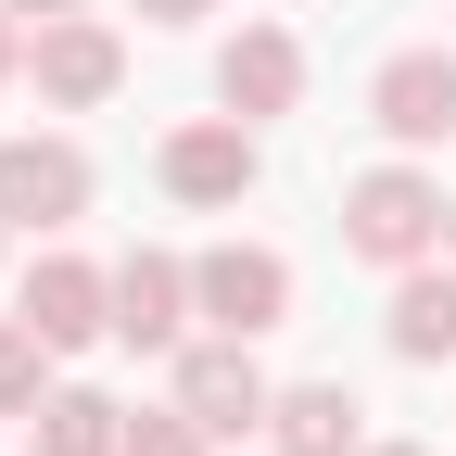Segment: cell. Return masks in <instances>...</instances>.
I'll return each mask as SVG.
<instances>
[{
  "mask_svg": "<svg viewBox=\"0 0 456 456\" xmlns=\"http://www.w3.org/2000/svg\"><path fill=\"white\" fill-rule=\"evenodd\" d=\"M203 292H216V317H241V330H254V317L279 305V266H254V254H228V266L203 279Z\"/></svg>",
  "mask_w": 456,
  "mask_h": 456,
  "instance_id": "obj_3",
  "label": "cell"
},
{
  "mask_svg": "<svg viewBox=\"0 0 456 456\" xmlns=\"http://www.w3.org/2000/svg\"><path fill=\"white\" fill-rule=\"evenodd\" d=\"M241 178V140H178V191H228Z\"/></svg>",
  "mask_w": 456,
  "mask_h": 456,
  "instance_id": "obj_7",
  "label": "cell"
},
{
  "mask_svg": "<svg viewBox=\"0 0 456 456\" xmlns=\"http://www.w3.org/2000/svg\"><path fill=\"white\" fill-rule=\"evenodd\" d=\"M419 216H431V203H419L406 178H380V191H368V241H380V254H406V241H419Z\"/></svg>",
  "mask_w": 456,
  "mask_h": 456,
  "instance_id": "obj_5",
  "label": "cell"
},
{
  "mask_svg": "<svg viewBox=\"0 0 456 456\" xmlns=\"http://www.w3.org/2000/svg\"><path fill=\"white\" fill-rule=\"evenodd\" d=\"M406 342H419V355H431V342H456V292H419V305H406Z\"/></svg>",
  "mask_w": 456,
  "mask_h": 456,
  "instance_id": "obj_11",
  "label": "cell"
},
{
  "mask_svg": "<svg viewBox=\"0 0 456 456\" xmlns=\"http://www.w3.org/2000/svg\"><path fill=\"white\" fill-rule=\"evenodd\" d=\"M393 127H406V140H431V127H456V77H431V64H406V77H393Z\"/></svg>",
  "mask_w": 456,
  "mask_h": 456,
  "instance_id": "obj_2",
  "label": "cell"
},
{
  "mask_svg": "<svg viewBox=\"0 0 456 456\" xmlns=\"http://www.w3.org/2000/svg\"><path fill=\"white\" fill-rule=\"evenodd\" d=\"M342 444V393H305V406H292V456H330Z\"/></svg>",
  "mask_w": 456,
  "mask_h": 456,
  "instance_id": "obj_10",
  "label": "cell"
},
{
  "mask_svg": "<svg viewBox=\"0 0 456 456\" xmlns=\"http://www.w3.org/2000/svg\"><path fill=\"white\" fill-rule=\"evenodd\" d=\"M191 406H203L216 431H241V419H254V368H228V355H203V368H191Z\"/></svg>",
  "mask_w": 456,
  "mask_h": 456,
  "instance_id": "obj_4",
  "label": "cell"
},
{
  "mask_svg": "<svg viewBox=\"0 0 456 456\" xmlns=\"http://www.w3.org/2000/svg\"><path fill=\"white\" fill-rule=\"evenodd\" d=\"M228 89H254V102H279V89H292V51H279V38H254L241 64H228Z\"/></svg>",
  "mask_w": 456,
  "mask_h": 456,
  "instance_id": "obj_9",
  "label": "cell"
},
{
  "mask_svg": "<svg viewBox=\"0 0 456 456\" xmlns=\"http://www.w3.org/2000/svg\"><path fill=\"white\" fill-rule=\"evenodd\" d=\"M38 330H51V342H77V330H89V279H77V266H51V279H38Z\"/></svg>",
  "mask_w": 456,
  "mask_h": 456,
  "instance_id": "obj_6",
  "label": "cell"
},
{
  "mask_svg": "<svg viewBox=\"0 0 456 456\" xmlns=\"http://www.w3.org/2000/svg\"><path fill=\"white\" fill-rule=\"evenodd\" d=\"M127 330H165V266H127Z\"/></svg>",
  "mask_w": 456,
  "mask_h": 456,
  "instance_id": "obj_12",
  "label": "cell"
},
{
  "mask_svg": "<svg viewBox=\"0 0 456 456\" xmlns=\"http://www.w3.org/2000/svg\"><path fill=\"white\" fill-rule=\"evenodd\" d=\"M38 444H51V456H102L114 431H102V406H89V393H77V406H51V431H38Z\"/></svg>",
  "mask_w": 456,
  "mask_h": 456,
  "instance_id": "obj_8",
  "label": "cell"
},
{
  "mask_svg": "<svg viewBox=\"0 0 456 456\" xmlns=\"http://www.w3.org/2000/svg\"><path fill=\"white\" fill-rule=\"evenodd\" d=\"M0 203H13V216H64L77 203V165L64 152H13V165H0Z\"/></svg>",
  "mask_w": 456,
  "mask_h": 456,
  "instance_id": "obj_1",
  "label": "cell"
}]
</instances>
